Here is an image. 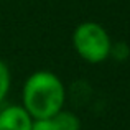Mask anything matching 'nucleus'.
<instances>
[{
	"label": "nucleus",
	"instance_id": "7ed1b4c3",
	"mask_svg": "<svg viewBox=\"0 0 130 130\" xmlns=\"http://www.w3.org/2000/svg\"><path fill=\"white\" fill-rule=\"evenodd\" d=\"M33 119L22 105H8L0 110V130H31Z\"/></svg>",
	"mask_w": 130,
	"mask_h": 130
},
{
	"label": "nucleus",
	"instance_id": "0eeeda50",
	"mask_svg": "<svg viewBox=\"0 0 130 130\" xmlns=\"http://www.w3.org/2000/svg\"><path fill=\"white\" fill-rule=\"evenodd\" d=\"M31 130H58L54 125L53 119H40V120H33Z\"/></svg>",
	"mask_w": 130,
	"mask_h": 130
},
{
	"label": "nucleus",
	"instance_id": "f257e3e1",
	"mask_svg": "<svg viewBox=\"0 0 130 130\" xmlns=\"http://www.w3.org/2000/svg\"><path fill=\"white\" fill-rule=\"evenodd\" d=\"M23 105L33 120L53 119L63 110L66 89L59 76L51 71H36L30 74L23 84Z\"/></svg>",
	"mask_w": 130,
	"mask_h": 130
},
{
	"label": "nucleus",
	"instance_id": "39448f33",
	"mask_svg": "<svg viewBox=\"0 0 130 130\" xmlns=\"http://www.w3.org/2000/svg\"><path fill=\"white\" fill-rule=\"evenodd\" d=\"M10 81H12V76H10L8 66L0 59V104L3 102V99L7 97L10 91Z\"/></svg>",
	"mask_w": 130,
	"mask_h": 130
},
{
	"label": "nucleus",
	"instance_id": "423d86ee",
	"mask_svg": "<svg viewBox=\"0 0 130 130\" xmlns=\"http://www.w3.org/2000/svg\"><path fill=\"white\" fill-rule=\"evenodd\" d=\"M128 54H130V48L127 46L125 43H115V44H112V50H110V56H114L115 59H119V61H124V59H127L128 58Z\"/></svg>",
	"mask_w": 130,
	"mask_h": 130
},
{
	"label": "nucleus",
	"instance_id": "f03ea898",
	"mask_svg": "<svg viewBox=\"0 0 130 130\" xmlns=\"http://www.w3.org/2000/svg\"><path fill=\"white\" fill-rule=\"evenodd\" d=\"M73 46L79 58L91 64H99L110 56L112 40L101 23L83 22L73 31Z\"/></svg>",
	"mask_w": 130,
	"mask_h": 130
},
{
	"label": "nucleus",
	"instance_id": "20e7f679",
	"mask_svg": "<svg viewBox=\"0 0 130 130\" xmlns=\"http://www.w3.org/2000/svg\"><path fill=\"white\" fill-rule=\"evenodd\" d=\"M53 122L58 130H81V120L76 114L61 110L53 117Z\"/></svg>",
	"mask_w": 130,
	"mask_h": 130
}]
</instances>
